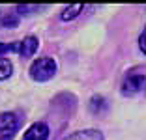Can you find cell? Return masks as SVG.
<instances>
[{"mask_svg": "<svg viewBox=\"0 0 146 140\" xmlns=\"http://www.w3.org/2000/svg\"><path fill=\"white\" fill-rule=\"evenodd\" d=\"M28 73H30V77L36 82H47V81H51L56 73V62L52 58H49V56L38 58L32 62Z\"/></svg>", "mask_w": 146, "mask_h": 140, "instance_id": "cell-1", "label": "cell"}, {"mask_svg": "<svg viewBox=\"0 0 146 140\" xmlns=\"http://www.w3.org/2000/svg\"><path fill=\"white\" fill-rule=\"evenodd\" d=\"M120 88H122V93H124L125 97H131V95H137V93L144 92L146 90V75L137 71V69L127 71Z\"/></svg>", "mask_w": 146, "mask_h": 140, "instance_id": "cell-2", "label": "cell"}, {"mask_svg": "<svg viewBox=\"0 0 146 140\" xmlns=\"http://www.w3.org/2000/svg\"><path fill=\"white\" fill-rule=\"evenodd\" d=\"M21 123V112H2L0 114V140H13Z\"/></svg>", "mask_w": 146, "mask_h": 140, "instance_id": "cell-3", "label": "cell"}, {"mask_svg": "<svg viewBox=\"0 0 146 140\" xmlns=\"http://www.w3.org/2000/svg\"><path fill=\"white\" fill-rule=\"evenodd\" d=\"M49 138V125L45 122H36L26 129L23 140H47Z\"/></svg>", "mask_w": 146, "mask_h": 140, "instance_id": "cell-4", "label": "cell"}, {"mask_svg": "<svg viewBox=\"0 0 146 140\" xmlns=\"http://www.w3.org/2000/svg\"><path fill=\"white\" fill-rule=\"evenodd\" d=\"M38 47H39V41H38L36 36H26L25 39L19 41V52L17 54H21L23 58H30V56L36 54Z\"/></svg>", "mask_w": 146, "mask_h": 140, "instance_id": "cell-5", "label": "cell"}, {"mask_svg": "<svg viewBox=\"0 0 146 140\" xmlns=\"http://www.w3.org/2000/svg\"><path fill=\"white\" fill-rule=\"evenodd\" d=\"M62 140H103V133L98 129H84V131H75L69 136Z\"/></svg>", "mask_w": 146, "mask_h": 140, "instance_id": "cell-6", "label": "cell"}, {"mask_svg": "<svg viewBox=\"0 0 146 140\" xmlns=\"http://www.w3.org/2000/svg\"><path fill=\"white\" fill-rule=\"evenodd\" d=\"M82 8H84L82 4H71V6H66V8L62 9V13H60V19H62V21H71V19H75L79 13L82 11Z\"/></svg>", "mask_w": 146, "mask_h": 140, "instance_id": "cell-7", "label": "cell"}, {"mask_svg": "<svg viewBox=\"0 0 146 140\" xmlns=\"http://www.w3.org/2000/svg\"><path fill=\"white\" fill-rule=\"evenodd\" d=\"M90 110L94 112V114H99V112H103L105 108H107V101H105V97H101V95H94V97L90 99Z\"/></svg>", "mask_w": 146, "mask_h": 140, "instance_id": "cell-8", "label": "cell"}, {"mask_svg": "<svg viewBox=\"0 0 146 140\" xmlns=\"http://www.w3.org/2000/svg\"><path fill=\"white\" fill-rule=\"evenodd\" d=\"M13 73V64L8 58H0V81H6L9 79Z\"/></svg>", "mask_w": 146, "mask_h": 140, "instance_id": "cell-9", "label": "cell"}, {"mask_svg": "<svg viewBox=\"0 0 146 140\" xmlns=\"http://www.w3.org/2000/svg\"><path fill=\"white\" fill-rule=\"evenodd\" d=\"M19 24V17L15 13H6L2 15V21H0V26H4V28H13V26Z\"/></svg>", "mask_w": 146, "mask_h": 140, "instance_id": "cell-10", "label": "cell"}, {"mask_svg": "<svg viewBox=\"0 0 146 140\" xmlns=\"http://www.w3.org/2000/svg\"><path fill=\"white\" fill-rule=\"evenodd\" d=\"M6 52H19V41H13V43H2L0 41V56L6 54Z\"/></svg>", "mask_w": 146, "mask_h": 140, "instance_id": "cell-11", "label": "cell"}, {"mask_svg": "<svg viewBox=\"0 0 146 140\" xmlns=\"http://www.w3.org/2000/svg\"><path fill=\"white\" fill-rule=\"evenodd\" d=\"M43 8H45V6H28V4H25V6H17L15 9L25 13V15H30V11H41Z\"/></svg>", "mask_w": 146, "mask_h": 140, "instance_id": "cell-12", "label": "cell"}, {"mask_svg": "<svg viewBox=\"0 0 146 140\" xmlns=\"http://www.w3.org/2000/svg\"><path fill=\"white\" fill-rule=\"evenodd\" d=\"M139 49H141L142 54H146V26L142 28L141 36H139Z\"/></svg>", "mask_w": 146, "mask_h": 140, "instance_id": "cell-13", "label": "cell"}]
</instances>
